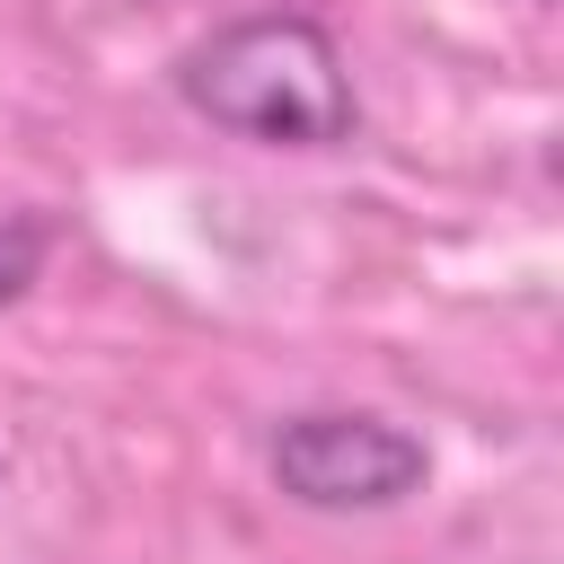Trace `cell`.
<instances>
[{
	"instance_id": "cell-1",
	"label": "cell",
	"mask_w": 564,
	"mask_h": 564,
	"mask_svg": "<svg viewBox=\"0 0 564 564\" xmlns=\"http://www.w3.org/2000/svg\"><path fill=\"white\" fill-rule=\"evenodd\" d=\"M176 97L264 150H335L352 141V70L335 53V35L300 9H256L212 26L185 62H176Z\"/></svg>"
},
{
	"instance_id": "cell-2",
	"label": "cell",
	"mask_w": 564,
	"mask_h": 564,
	"mask_svg": "<svg viewBox=\"0 0 564 564\" xmlns=\"http://www.w3.org/2000/svg\"><path fill=\"white\" fill-rule=\"evenodd\" d=\"M423 476H432L423 441L397 432L388 414H344V405H326V414H291V423L273 432V485H282L291 502H308V511H388V502H405Z\"/></svg>"
},
{
	"instance_id": "cell-3",
	"label": "cell",
	"mask_w": 564,
	"mask_h": 564,
	"mask_svg": "<svg viewBox=\"0 0 564 564\" xmlns=\"http://www.w3.org/2000/svg\"><path fill=\"white\" fill-rule=\"evenodd\" d=\"M35 264H44V229H35V220L0 229V300H18V291L35 282Z\"/></svg>"
}]
</instances>
